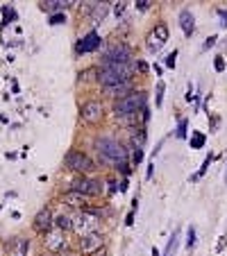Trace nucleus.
Masks as SVG:
<instances>
[{"instance_id":"nucleus-1","label":"nucleus","mask_w":227,"mask_h":256,"mask_svg":"<svg viewBox=\"0 0 227 256\" xmlns=\"http://www.w3.org/2000/svg\"><path fill=\"white\" fill-rule=\"evenodd\" d=\"M132 73H134V66L132 64H107L98 71V82L102 86L132 82Z\"/></svg>"},{"instance_id":"nucleus-2","label":"nucleus","mask_w":227,"mask_h":256,"mask_svg":"<svg viewBox=\"0 0 227 256\" xmlns=\"http://www.w3.org/2000/svg\"><path fill=\"white\" fill-rule=\"evenodd\" d=\"M145 102H148V93H145V91H132L130 96H125V98H120V100L114 102V113H116V118L132 116V113L143 111Z\"/></svg>"},{"instance_id":"nucleus-3","label":"nucleus","mask_w":227,"mask_h":256,"mask_svg":"<svg viewBox=\"0 0 227 256\" xmlns=\"http://www.w3.org/2000/svg\"><path fill=\"white\" fill-rule=\"evenodd\" d=\"M96 150H98V154L105 161H109V163H116V166H118V163H125L127 161V150L123 148L116 138H107V136L98 138Z\"/></svg>"},{"instance_id":"nucleus-4","label":"nucleus","mask_w":227,"mask_h":256,"mask_svg":"<svg viewBox=\"0 0 227 256\" xmlns=\"http://www.w3.org/2000/svg\"><path fill=\"white\" fill-rule=\"evenodd\" d=\"M100 222H102L100 215L93 213L91 208H84L82 213H78L73 218V229H75V233L80 238H84V236H91V233H98Z\"/></svg>"},{"instance_id":"nucleus-5","label":"nucleus","mask_w":227,"mask_h":256,"mask_svg":"<svg viewBox=\"0 0 227 256\" xmlns=\"http://www.w3.org/2000/svg\"><path fill=\"white\" fill-rule=\"evenodd\" d=\"M64 163L68 170H73V173H84L89 175L96 170V163L89 159V156L84 154V152H80V150H71V152H66L64 156Z\"/></svg>"},{"instance_id":"nucleus-6","label":"nucleus","mask_w":227,"mask_h":256,"mask_svg":"<svg viewBox=\"0 0 227 256\" xmlns=\"http://www.w3.org/2000/svg\"><path fill=\"white\" fill-rule=\"evenodd\" d=\"M130 59H132L130 46H125V43H116V46H112L107 52L102 54V66H107V64H130Z\"/></svg>"},{"instance_id":"nucleus-7","label":"nucleus","mask_w":227,"mask_h":256,"mask_svg":"<svg viewBox=\"0 0 227 256\" xmlns=\"http://www.w3.org/2000/svg\"><path fill=\"white\" fill-rule=\"evenodd\" d=\"M71 191L80 193V195H86V197H93V195H100L102 193V186H100V181H96V179L82 177V179H75V181H73Z\"/></svg>"},{"instance_id":"nucleus-8","label":"nucleus","mask_w":227,"mask_h":256,"mask_svg":"<svg viewBox=\"0 0 227 256\" xmlns=\"http://www.w3.org/2000/svg\"><path fill=\"white\" fill-rule=\"evenodd\" d=\"M80 116H82L84 123H89V125H98V123L102 120V104L98 100L84 102L82 109H80Z\"/></svg>"},{"instance_id":"nucleus-9","label":"nucleus","mask_w":227,"mask_h":256,"mask_svg":"<svg viewBox=\"0 0 227 256\" xmlns=\"http://www.w3.org/2000/svg\"><path fill=\"white\" fill-rule=\"evenodd\" d=\"M166 41H168V25L159 23L155 27V32H150L148 34V50L150 52H157Z\"/></svg>"},{"instance_id":"nucleus-10","label":"nucleus","mask_w":227,"mask_h":256,"mask_svg":"<svg viewBox=\"0 0 227 256\" xmlns=\"http://www.w3.org/2000/svg\"><path fill=\"white\" fill-rule=\"evenodd\" d=\"M102 46V39L100 34H98L96 30H91L89 34L84 36V39H80V43L75 46V50H78L80 54H86V52H96L98 48Z\"/></svg>"},{"instance_id":"nucleus-11","label":"nucleus","mask_w":227,"mask_h":256,"mask_svg":"<svg viewBox=\"0 0 227 256\" xmlns=\"http://www.w3.org/2000/svg\"><path fill=\"white\" fill-rule=\"evenodd\" d=\"M98 250H102V236L100 233H91V236L80 238V252H82L84 256L96 254Z\"/></svg>"},{"instance_id":"nucleus-12","label":"nucleus","mask_w":227,"mask_h":256,"mask_svg":"<svg viewBox=\"0 0 227 256\" xmlns=\"http://www.w3.org/2000/svg\"><path fill=\"white\" fill-rule=\"evenodd\" d=\"M55 220H53V213H50V208H41L39 213L34 215V229L41 233H48L53 229Z\"/></svg>"},{"instance_id":"nucleus-13","label":"nucleus","mask_w":227,"mask_h":256,"mask_svg":"<svg viewBox=\"0 0 227 256\" xmlns=\"http://www.w3.org/2000/svg\"><path fill=\"white\" fill-rule=\"evenodd\" d=\"M46 250H50V252H61V250H66V238H64V231H48L46 233Z\"/></svg>"},{"instance_id":"nucleus-14","label":"nucleus","mask_w":227,"mask_h":256,"mask_svg":"<svg viewBox=\"0 0 227 256\" xmlns=\"http://www.w3.org/2000/svg\"><path fill=\"white\" fill-rule=\"evenodd\" d=\"M102 93L109 98H116V100H120V98H125L132 93V82H123V84H112V86H102Z\"/></svg>"},{"instance_id":"nucleus-15","label":"nucleus","mask_w":227,"mask_h":256,"mask_svg":"<svg viewBox=\"0 0 227 256\" xmlns=\"http://www.w3.org/2000/svg\"><path fill=\"white\" fill-rule=\"evenodd\" d=\"M84 12L91 14L93 21H102L109 12V2H84Z\"/></svg>"},{"instance_id":"nucleus-16","label":"nucleus","mask_w":227,"mask_h":256,"mask_svg":"<svg viewBox=\"0 0 227 256\" xmlns=\"http://www.w3.org/2000/svg\"><path fill=\"white\" fill-rule=\"evenodd\" d=\"M179 25H182V32H184L186 36H191L193 32H196V18H193V14L189 12V9H182V12H179Z\"/></svg>"},{"instance_id":"nucleus-17","label":"nucleus","mask_w":227,"mask_h":256,"mask_svg":"<svg viewBox=\"0 0 227 256\" xmlns=\"http://www.w3.org/2000/svg\"><path fill=\"white\" fill-rule=\"evenodd\" d=\"M71 5L73 2H64V0H48V2H41V9L50 12V16H53V14H64V9Z\"/></svg>"},{"instance_id":"nucleus-18","label":"nucleus","mask_w":227,"mask_h":256,"mask_svg":"<svg viewBox=\"0 0 227 256\" xmlns=\"http://www.w3.org/2000/svg\"><path fill=\"white\" fill-rule=\"evenodd\" d=\"M66 204H71V206H82V208H86V195H80V193H75V191H68V193H64V197H61Z\"/></svg>"},{"instance_id":"nucleus-19","label":"nucleus","mask_w":227,"mask_h":256,"mask_svg":"<svg viewBox=\"0 0 227 256\" xmlns=\"http://www.w3.org/2000/svg\"><path fill=\"white\" fill-rule=\"evenodd\" d=\"M130 141L134 148H143L145 143V129H137V127H132L130 129Z\"/></svg>"},{"instance_id":"nucleus-20","label":"nucleus","mask_w":227,"mask_h":256,"mask_svg":"<svg viewBox=\"0 0 227 256\" xmlns=\"http://www.w3.org/2000/svg\"><path fill=\"white\" fill-rule=\"evenodd\" d=\"M55 227H57L59 231H68V229H73V218L61 213L59 218H55Z\"/></svg>"},{"instance_id":"nucleus-21","label":"nucleus","mask_w":227,"mask_h":256,"mask_svg":"<svg viewBox=\"0 0 227 256\" xmlns=\"http://www.w3.org/2000/svg\"><path fill=\"white\" fill-rule=\"evenodd\" d=\"M204 143H207V136H204L202 131H193L191 134V150L204 148Z\"/></svg>"},{"instance_id":"nucleus-22","label":"nucleus","mask_w":227,"mask_h":256,"mask_svg":"<svg viewBox=\"0 0 227 256\" xmlns=\"http://www.w3.org/2000/svg\"><path fill=\"white\" fill-rule=\"evenodd\" d=\"M177 243H179V229H175L173 236H170V240H168V247H166V254L164 256H173L175 250H177Z\"/></svg>"},{"instance_id":"nucleus-23","label":"nucleus","mask_w":227,"mask_h":256,"mask_svg":"<svg viewBox=\"0 0 227 256\" xmlns=\"http://www.w3.org/2000/svg\"><path fill=\"white\" fill-rule=\"evenodd\" d=\"M164 91H166V84L159 82V84H157V96H155V104H157V107H162V104H164Z\"/></svg>"},{"instance_id":"nucleus-24","label":"nucleus","mask_w":227,"mask_h":256,"mask_svg":"<svg viewBox=\"0 0 227 256\" xmlns=\"http://www.w3.org/2000/svg\"><path fill=\"white\" fill-rule=\"evenodd\" d=\"M186 247L189 250H193L196 247V227H189V231H186Z\"/></svg>"},{"instance_id":"nucleus-25","label":"nucleus","mask_w":227,"mask_h":256,"mask_svg":"<svg viewBox=\"0 0 227 256\" xmlns=\"http://www.w3.org/2000/svg\"><path fill=\"white\" fill-rule=\"evenodd\" d=\"M186 129H189V120H179V125H177V131H175V136H177V138H186Z\"/></svg>"},{"instance_id":"nucleus-26","label":"nucleus","mask_w":227,"mask_h":256,"mask_svg":"<svg viewBox=\"0 0 227 256\" xmlns=\"http://www.w3.org/2000/svg\"><path fill=\"white\" fill-rule=\"evenodd\" d=\"M211 161H214V154H209V156H207V159L202 161V168L198 170V175H193V179H200V177H202V175L207 173V168H209V163H211Z\"/></svg>"},{"instance_id":"nucleus-27","label":"nucleus","mask_w":227,"mask_h":256,"mask_svg":"<svg viewBox=\"0 0 227 256\" xmlns=\"http://www.w3.org/2000/svg\"><path fill=\"white\" fill-rule=\"evenodd\" d=\"M141 161H143V148H134V152H132V163L139 166Z\"/></svg>"},{"instance_id":"nucleus-28","label":"nucleus","mask_w":227,"mask_h":256,"mask_svg":"<svg viewBox=\"0 0 227 256\" xmlns=\"http://www.w3.org/2000/svg\"><path fill=\"white\" fill-rule=\"evenodd\" d=\"M2 16H5V23H2V25H7L9 21H14V18H16V12H14V9H9V7H2Z\"/></svg>"},{"instance_id":"nucleus-29","label":"nucleus","mask_w":227,"mask_h":256,"mask_svg":"<svg viewBox=\"0 0 227 256\" xmlns=\"http://www.w3.org/2000/svg\"><path fill=\"white\" fill-rule=\"evenodd\" d=\"M66 23V14H53L50 16V25H64Z\"/></svg>"},{"instance_id":"nucleus-30","label":"nucleus","mask_w":227,"mask_h":256,"mask_svg":"<svg viewBox=\"0 0 227 256\" xmlns=\"http://www.w3.org/2000/svg\"><path fill=\"white\" fill-rule=\"evenodd\" d=\"M175 59H177V50H173V52L168 54V57H166V61H164V64H166L168 68H175Z\"/></svg>"},{"instance_id":"nucleus-31","label":"nucleus","mask_w":227,"mask_h":256,"mask_svg":"<svg viewBox=\"0 0 227 256\" xmlns=\"http://www.w3.org/2000/svg\"><path fill=\"white\" fill-rule=\"evenodd\" d=\"M134 5H137V9H139V12H148V7L152 5V2H150V0H137Z\"/></svg>"},{"instance_id":"nucleus-32","label":"nucleus","mask_w":227,"mask_h":256,"mask_svg":"<svg viewBox=\"0 0 227 256\" xmlns=\"http://www.w3.org/2000/svg\"><path fill=\"white\" fill-rule=\"evenodd\" d=\"M214 68H216V73H223V71H225V59H223V57H216V59H214Z\"/></svg>"},{"instance_id":"nucleus-33","label":"nucleus","mask_w":227,"mask_h":256,"mask_svg":"<svg viewBox=\"0 0 227 256\" xmlns=\"http://www.w3.org/2000/svg\"><path fill=\"white\" fill-rule=\"evenodd\" d=\"M216 14H218V18H221V23H218V25H221V27H227V12H225V9H218Z\"/></svg>"},{"instance_id":"nucleus-34","label":"nucleus","mask_w":227,"mask_h":256,"mask_svg":"<svg viewBox=\"0 0 227 256\" xmlns=\"http://www.w3.org/2000/svg\"><path fill=\"white\" fill-rule=\"evenodd\" d=\"M216 41H218V36H209V39H207V41H204V50H209V48H214L216 46Z\"/></svg>"},{"instance_id":"nucleus-35","label":"nucleus","mask_w":227,"mask_h":256,"mask_svg":"<svg viewBox=\"0 0 227 256\" xmlns=\"http://www.w3.org/2000/svg\"><path fill=\"white\" fill-rule=\"evenodd\" d=\"M125 5H127V2H116V5H114V12H116V16H120V14L125 12Z\"/></svg>"},{"instance_id":"nucleus-36","label":"nucleus","mask_w":227,"mask_h":256,"mask_svg":"<svg viewBox=\"0 0 227 256\" xmlns=\"http://www.w3.org/2000/svg\"><path fill=\"white\" fill-rule=\"evenodd\" d=\"M125 225H127V227H132V225H134V211H130V213H127Z\"/></svg>"},{"instance_id":"nucleus-37","label":"nucleus","mask_w":227,"mask_h":256,"mask_svg":"<svg viewBox=\"0 0 227 256\" xmlns=\"http://www.w3.org/2000/svg\"><path fill=\"white\" fill-rule=\"evenodd\" d=\"M152 170H155V161H150V166H148V170H145V177H152Z\"/></svg>"},{"instance_id":"nucleus-38","label":"nucleus","mask_w":227,"mask_h":256,"mask_svg":"<svg viewBox=\"0 0 227 256\" xmlns=\"http://www.w3.org/2000/svg\"><path fill=\"white\" fill-rule=\"evenodd\" d=\"M127 188H130V184H127V179H123L120 181V193H127Z\"/></svg>"},{"instance_id":"nucleus-39","label":"nucleus","mask_w":227,"mask_h":256,"mask_svg":"<svg viewBox=\"0 0 227 256\" xmlns=\"http://www.w3.org/2000/svg\"><path fill=\"white\" fill-rule=\"evenodd\" d=\"M137 68H139V71H141V73H145V71H148V66H145L143 61H139V64H137Z\"/></svg>"},{"instance_id":"nucleus-40","label":"nucleus","mask_w":227,"mask_h":256,"mask_svg":"<svg viewBox=\"0 0 227 256\" xmlns=\"http://www.w3.org/2000/svg\"><path fill=\"white\" fill-rule=\"evenodd\" d=\"M223 247H225V236H221V238H218V252H221Z\"/></svg>"},{"instance_id":"nucleus-41","label":"nucleus","mask_w":227,"mask_h":256,"mask_svg":"<svg viewBox=\"0 0 227 256\" xmlns=\"http://www.w3.org/2000/svg\"><path fill=\"white\" fill-rule=\"evenodd\" d=\"M91 256H107V250H105V247H102V250H98L96 254H91Z\"/></svg>"},{"instance_id":"nucleus-42","label":"nucleus","mask_w":227,"mask_h":256,"mask_svg":"<svg viewBox=\"0 0 227 256\" xmlns=\"http://www.w3.org/2000/svg\"><path fill=\"white\" fill-rule=\"evenodd\" d=\"M152 256H159V250H157V247H152Z\"/></svg>"},{"instance_id":"nucleus-43","label":"nucleus","mask_w":227,"mask_h":256,"mask_svg":"<svg viewBox=\"0 0 227 256\" xmlns=\"http://www.w3.org/2000/svg\"><path fill=\"white\" fill-rule=\"evenodd\" d=\"M225 181H227V177H225Z\"/></svg>"}]
</instances>
